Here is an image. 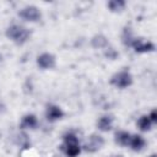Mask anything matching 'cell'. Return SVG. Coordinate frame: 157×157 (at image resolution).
Instances as JSON below:
<instances>
[{"label":"cell","mask_w":157,"mask_h":157,"mask_svg":"<svg viewBox=\"0 0 157 157\" xmlns=\"http://www.w3.org/2000/svg\"><path fill=\"white\" fill-rule=\"evenodd\" d=\"M60 150L66 157H78L81 155V142L75 131H66L63 135V144L60 145Z\"/></svg>","instance_id":"obj_1"},{"label":"cell","mask_w":157,"mask_h":157,"mask_svg":"<svg viewBox=\"0 0 157 157\" xmlns=\"http://www.w3.org/2000/svg\"><path fill=\"white\" fill-rule=\"evenodd\" d=\"M31 31L21 25V23H12L5 29V36L9 40L15 43L16 45H23L26 44L31 38Z\"/></svg>","instance_id":"obj_2"},{"label":"cell","mask_w":157,"mask_h":157,"mask_svg":"<svg viewBox=\"0 0 157 157\" xmlns=\"http://www.w3.org/2000/svg\"><path fill=\"white\" fill-rule=\"evenodd\" d=\"M109 83L118 90H125L134 83V77L129 70H120L112 75Z\"/></svg>","instance_id":"obj_3"},{"label":"cell","mask_w":157,"mask_h":157,"mask_svg":"<svg viewBox=\"0 0 157 157\" xmlns=\"http://www.w3.org/2000/svg\"><path fill=\"white\" fill-rule=\"evenodd\" d=\"M104 144H105L104 137L98 132H93L86 137V140L81 145V147H82V151H85L87 153H96L103 148Z\"/></svg>","instance_id":"obj_4"},{"label":"cell","mask_w":157,"mask_h":157,"mask_svg":"<svg viewBox=\"0 0 157 157\" xmlns=\"http://www.w3.org/2000/svg\"><path fill=\"white\" fill-rule=\"evenodd\" d=\"M18 17L25 21V22H29V23H36L39 22L42 20V11L38 6L36 5H25L23 7L20 9V11L17 12Z\"/></svg>","instance_id":"obj_5"},{"label":"cell","mask_w":157,"mask_h":157,"mask_svg":"<svg viewBox=\"0 0 157 157\" xmlns=\"http://www.w3.org/2000/svg\"><path fill=\"white\" fill-rule=\"evenodd\" d=\"M130 48L137 54H146V53H152L156 49V45L153 42L147 40L142 37H135L134 40L130 44Z\"/></svg>","instance_id":"obj_6"},{"label":"cell","mask_w":157,"mask_h":157,"mask_svg":"<svg viewBox=\"0 0 157 157\" xmlns=\"http://www.w3.org/2000/svg\"><path fill=\"white\" fill-rule=\"evenodd\" d=\"M36 64L40 70H53L56 66V56L53 53L43 52L36 58Z\"/></svg>","instance_id":"obj_7"},{"label":"cell","mask_w":157,"mask_h":157,"mask_svg":"<svg viewBox=\"0 0 157 157\" xmlns=\"http://www.w3.org/2000/svg\"><path fill=\"white\" fill-rule=\"evenodd\" d=\"M44 115H45V119L49 123H55V121L63 119L65 113H64V110H63V108L60 105L54 104V103H48L45 105Z\"/></svg>","instance_id":"obj_8"},{"label":"cell","mask_w":157,"mask_h":157,"mask_svg":"<svg viewBox=\"0 0 157 157\" xmlns=\"http://www.w3.org/2000/svg\"><path fill=\"white\" fill-rule=\"evenodd\" d=\"M38 126V118L33 113H27L25 114L21 120H20V130L21 131H27V130H34Z\"/></svg>","instance_id":"obj_9"},{"label":"cell","mask_w":157,"mask_h":157,"mask_svg":"<svg viewBox=\"0 0 157 157\" xmlns=\"http://www.w3.org/2000/svg\"><path fill=\"white\" fill-rule=\"evenodd\" d=\"M114 125V115L112 114H103L97 119L96 126L98 129V131L101 132H108L113 129Z\"/></svg>","instance_id":"obj_10"},{"label":"cell","mask_w":157,"mask_h":157,"mask_svg":"<svg viewBox=\"0 0 157 157\" xmlns=\"http://www.w3.org/2000/svg\"><path fill=\"white\" fill-rule=\"evenodd\" d=\"M90 45H91L92 49H94V50H104V49H107V48L110 45V43H109L108 38H107L104 34L97 33V34H94V36L90 39Z\"/></svg>","instance_id":"obj_11"},{"label":"cell","mask_w":157,"mask_h":157,"mask_svg":"<svg viewBox=\"0 0 157 157\" xmlns=\"http://www.w3.org/2000/svg\"><path fill=\"white\" fill-rule=\"evenodd\" d=\"M146 146V140L142 135L140 134H131V137H130V142H129V146L131 151L134 152H141Z\"/></svg>","instance_id":"obj_12"},{"label":"cell","mask_w":157,"mask_h":157,"mask_svg":"<svg viewBox=\"0 0 157 157\" xmlns=\"http://www.w3.org/2000/svg\"><path fill=\"white\" fill-rule=\"evenodd\" d=\"M130 137H131V132L126 130H118L114 134V142L121 147H128L130 142Z\"/></svg>","instance_id":"obj_13"},{"label":"cell","mask_w":157,"mask_h":157,"mask_svg":"<svg viewBox=\"0 0 157 157\" xmlns=\"http://www.w3.org/2000/svg\"><path fill=\"white\" fill-rule=\"evenodd\" d=\"M153 125H155V124L150 120V118H148L147 114H142V115L137 119V121H136V126H137V129H139L141 132H147V131H150Z\"/></svg>","instance_id":"obj_14"},{"label":"cell","mask_w":157,"mask_h":157,"mask_svg":"<svg viewBox=\"0 0 157 157\" xmlns=\"http://www.w3.org/2000/svg\"><path fill=\"white\" fill-rule=\"evenodd\" d=\"M126 7V1L124 0H110L107 2V9L113 13L123 12Z\"/></svg>","instance_id":"obj_15"},{"label":"cell","mask_w":157,"mask_h":157,"mask_svg":"<svg viewBox=\"0 0 157 157\" xmlns=\"http://www.w3.org/2000/svg\"><path fill=\"white\" fill-rule=\"evenodd\" d=\"M135 37H136V36L134 34L132 29H131L130 27H125V28L123 29V33H121V42H123V44H124L125 47H129V48H130V44H131V42L134 40Z\"/></svg>","instance_id":"obj_16"},{"label":"cell","mask_w":157,"mask_h":157,"mask_svg":"<svg viewBox=\"0 0 157 157\" xmlns=\"http://www.w3.org/2000/svg\"><path fill=\"white\" fill-rule=\"evenodd\" d=\"M17 137H18V145L22 146L23 148H28L31 146V141H29V137L26 131H21Z\"/></svg>","instance_id":"obj_17"},{"label":"cell","mask_w":157,"mask_h":157,"mask_svg":"<svg viewBox=\"0 0 157 157\" xmlns=\"http://www.w3.org/2000/svg\"><path fill=\"white\" fill-rule=\"evenodd\" d=\"M103 54H104V56H105L107 59H109V60H115V59L119 56V53H118L117 49L113 48L112 45H109L107 49H104V50H103Z\"/></svg>","instance_id":"obj_18"},{"label":"cell","mask_w":157,"mask_h":157,"mask_svg":"<svg viewBox=\"0 0 157 157\" xmlns=\"http://www.w3.org/2000/svg\"><path fill=\"white\" fill-rule=\"evenodd\" d=\"M147 115H148L150 120H151L153 124H156V123H157V110H156V109H152Z\"/></svg>","instance_id":"obj_19"},{"label":"cell","mask_w":157,"mask_h":157,"mask_svg":"<svg viewBox=\"0 0 157 157\" xmlns=\"http://www.w3.org/2000/svg\"><path fill=\"white\" fill-rule=\"evenodd\" d=\"M5 112H6V104L2 101H0V115H2Z\"/></svg>","instance_id":"obj_20"},{"label":"cell","mask_w":157,"mask_h":157,"mask_svg":"<svg viewBox=\"0 0 157 157\" xmlns=\"http://www.w3.org/2000/svg\"><path fill=\"white\" fill-rule=\"evenodd\" d=\"M109 157H124L123 155H110Z\"/></svg>","instance_id":"obj_21"},{"label":"cell","mask_w":157,"mask_h":157,"mask_svg":"<svg viewBox=\"0 0 157 157\" xmlns=\"http://www.w3.org/2000/svg\"><path fill=\"white\" fill-rule=\"evenodd\" d=\"M147 157H157V155H156V153H151V155L147 156Z\"/></svg>","instance_id":"obj_22"}]
</instances>
